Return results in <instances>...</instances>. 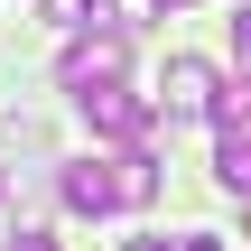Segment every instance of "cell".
<instances>
[{"mask_svg": "<svg viewBox=\"0 0 251 251\" xmlns=\"http://www.w3.org/2000/svg\"><path fill=\"white\" fill-rule=\"evenodd\" d=\"M158 112H177V121H214V112H224V84H214V65H205V56H168Z\"/></svg>", "mask_w": 251, "mask_h": 251, "instance_id": "cell-2", "label": "cell"}, {"mask_svg": "<svg viewBox=\"0 0 251 251\" xmlns=\"http://www.w3.org/2000/svg\"><path fill=\"white\" fill-rule=\"evenodd\" d=\"M121 75H130V37H121V28H102V37L75 28V47L56 56V84H65V93H93V84H121Z\"/></svg>", "mask_w": 251, "mask_h": 251, "instance_id": "cell-1", "label": "cell"}, {"mask_svg": "<svg viewBox=\"0 0 251 251\" xmlns=\"http://www.w3.org/2000/svg\"><path fill=\"white\" fill-rule=\"evenodd\" d=\"M75 102H84V121H93L102 140H121V149L158 121V102H149V93H130V84H93V93H75Z\"/></svg>", "mask_w": 251, "mask_h": 251, "instance_id": "cell-3", "label": "cell"}, {"mask_svg": "<svg viewBox=\"0 0 251 251\" xmlns=\"http://www.w3.org/2000/svg\"><path fill=\"white\" fill-rule=\"evenodd\" d=\"M102 19H112L121 37H140V28H158V19H168V0H102Z\"/></svg>", "mask_w": 251, "mask_h": 251, "instance_id": "cell-6", "label": "cell"}, {"mask_svg": "<svg viewBox=\"0 0 251 251\" xmlns=\"http://www.w3.org/2000/svg\"><path fill=\"white\" fill-rule=\"evenodd\" d=\"M9 251H56V242H47V233H9Z\"/></svg>", "mask_w": 251, "mask_h": 251, "instance_id": "cell-10", "label": "cell"}, {"mask_svg": "<svg viewBox=\"0 0 251 251\" xmlns=\"http://www.w3.org/2000/svg\"><path fill=\"white\" fill-rule=\"evenodd\" d=\"M47 28H93V0H47Z\"/></svg>", "mask_w": 251, "mask_h": 251, "instance_id": "cell-7", "label": "cell"}, {"mask_svg": "<svg viewBox=\"0 0 251 251\" xmlns=\"http://www.w3.org/2000/svg\"><path fill=\"white\" fill-rule=\"evenodd\" d=\"M168 251H224V242H214V233H177Z\"/></svg>", "mask_w": 251, "mask_h": 251, "instance_id": "cell-9", "label": "cell"}, {"mask_svg": "<svg viewBox=\"0 0 251 251\" xmlns=\"http://www.w3.org/2000/svg\"><path fill=\"white\" fill-rule=\"evenodd\" d=\"M112 177H121V205H149L158 196V158L130 140V149H112Z\"/></svg>", "mask_w": 251, "mask_h": 251, "instance_id": "cell-5", "label": "cell"}, {"mask_svg": "<svg viewBox=\"0 0 251 251\" xmlns=\"http://www.w3.org/2000/svg\"><path fill=\"white\" fill-rule=\"evenodd\" d=\"M130 251H168V242H130Z\"/></svg>", "mask_w": 251, "mask_h": 251, "instance_id": "cell-11", "label": "cell"}, {"mask_svg": "<svg viewBox=\"0 0 251 251\" xmlns=\"http://www.w3.org/2000/svg\"><path fill=\"white\" fill-rule=\"evenodd\" d=\"M233 65L251 75V0H242V19H233Z\"/></svg>", "mask_w": 251, "mask_h": 251, "instance_id": "cell-8", "label": "cell"}, {"mask_svg": "<svg viewBox=\"0 0 251 251\" xmlns=\"http://www.w3.org/2000/svg\"><path fill=\"white\" fill-rule=\"evenodd\" d=\"M168 9H186V0H168Z\"/></svg>", "mask_w": 251, "mask_h": 251, "instance_id": "cell-12", "label": "cell"}, {"mask_svg": "<svg viewBox=\"0 0 251 251\" xmlns=\"http://www.w3.org/2000/svg\"><path fill=\"white\" fill-rule=\"evenodd\" d=\"M56 196H65L75 214H121V177H112V158H75V168L56 177Z\"/></svg>", "mask_w": 251, "mask_h": 251, "instance_id": "cell-4", "label": "cell"}]
</instances>
